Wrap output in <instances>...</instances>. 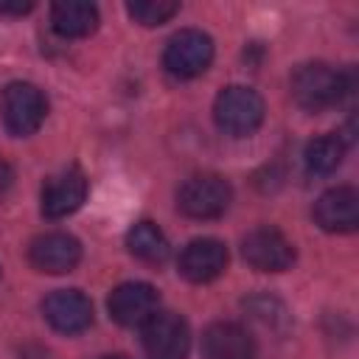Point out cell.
Masks as SVG:
<instances>
[{
    "label": "cell",
    "instance_id": "cell-1",
    "mask_svg": "<svg viewBox=\"0 0 359 359\" xmlns=\"http://www.w3.org/2000/svg\"><path fill=\"white\" fill-rule=\"evenodd\" d=\"M351 79L342 70H334L323 62H309L300 65L292 73V98L311 112L328 109L342 101L345 93H351Z\"/></svg>",
    "mask_w": 359,
    "mask_h": 359
},
{
    "label": "cell",
    "instance_id": "cell-2",
    "mask_svg": "<svg viewBox=\"0 0 359 359\" xmlns=\"http://www.w3.org/2000/svg\"><path fill=\"white\" fill-rule=\"evenodd\" d=\"M213 121L230 137H247L264 123V98L252 87L230 84L213 101Z\"/></svg>",
    "mask_w": 359,
    "mask_h": 359
},
{
    "label": "cell",
    "instance_id": "cell-3",
    "mask_svg": "<svg viewBox=\"0 0 359 359\" xmlns=\"http://www.w3.org/2000/svg\"><path fill=\"white\" fill-rule=\"evenodd\" d=\"M0 112H3L6 129L14 137H28L42 126V121L48 115V101L36 84L11 81V84H6V90L0 95Z\"/></svg>",
    "mask_w": 359,
    "mask_h": 359
},
{
    "label": "cell",
    "instance_id": "cell-4",
    "mask_svg": "<svg viewBox=\"0 0 359 359\" xmlns=\"http://www.w3.org/2000/svg\"><path fill=\"white\" fill-rule=\"evenodd\" d=\"M233 188L219 174L188 177L177 191V208L191 219H216L230 208Z\"/></svg>",
    "mask_w": 359,
    "mask_h": 359
},
{
    "label": "cell",
    "instance_id": "cell-5",
    "mask_svg": "<svg viewBox=\"0 0 359 359\" xmlns=\"http://www.w3.org/2000/svg\"><path fill=\"white\" fill-rule=\"evenodd\" d=\"M210 62H213V39L199 28L177 31L163 50V65L177 79L202 76L210 67Z\"/></svg>",
    "mask_w": 359,
    "mask_h": 359
},
{
    "label": "cell",
    "instance_id": "cell-6",
    "mask_svg": "<svg viewBox=\"0 0 359 359\" xmlns=\"http://www.w3.org/2000/svg\"><path fill=\"white\" fill-rule=\"evenodd\" d=\"M143 351L149 359H185L191 351V328L174 311H154L143 323Z\"/></svg>",
    "mask_w": 359,
    "mask_h": 359
},
{
    "label": "cell",
    "instance_id": "cell-7",
    "mask_svg": "<svg viewBox=\"0 0 359 359\" xmlns=\"http://www.w3.org/2000/svg\"><path fill=\"white\" fill-rule=\"evenodd\" d=\"M244 261L258 272H283L294 261L292 241L275 227H255L241 241Z\"/></svg>",
    "mask_w": 359,
    "mask_h": 359
},
{
    "label": "cell",
    "instance_id": "cell-8",
    "mask_svg": "<svg viewBox=\"0 0 359 359\" xmlns=\"http://www.w3.org/2000/svg\"><path fill=\"white\" fill-rule=\"evenodd\" d=\"M87 199V177L81 168L70 165L53 177L45 180L42 185V216L48 219H65L73 210L81 208V202Z\"/></svg>",
    "mask_w": 359,
    "mask_h": 359
},
{
    "label": "cell",
    "instance_id": "cell-9",
    "mask_svg": "<svg viewBox=\"0 0 359 359\" xmlns=\"http://www.w3.org/2000/svg\"><path fill=\"white\" fill-rule=\"evenodd\" d=\"M28 261L48 275H65L81 261V244L70 233H45L36 236L28 247Z\"/></svg>",
    "mask_w": 359,
    "mask_h": 359
},
{
    "label": "cell",
    "instance_id": "cell-10",
    "mask_svg": "<svg viewBox=\"0 0 359 359\" xmlns=\"http://www.w3.org/2000/svg\"><path fill=\"white\" fill-rule=\"evenodd\" d=\"M45 320L62 334H79L93 323V303L79 289H56L42 303Z\"/></svg>",
    "mask_w": 359,
    "mask_h": 359
},
{
    "label": "cell",
    "instance_id": "cell-11",
    "mask_svg": "<svg viewBox=\"0 0 359 359\" xmlns=\"http://www.w3.org/2000/svg\"><path fill=\"white\" fill-rule=\"evenodd\" d=\"M157 289L143 280H129L112 289L107 309L115 323L121 325H143L157 311Z\"/></svg>",
    "mask_w": 359,
    "mask_h": 359
},
{
    "label": "cell",
    "instance_id": "cell-12",
    "mask_svg": "<svg viewBox=\"0 0 359 359\" xmlns=\"http://www.w3.org/2000/svg\"><path fill=\"white\" fill-rule=\"evenodd\" d=\"M314 222L325 233H353L359 224V194L351 185H337L314 202Z\"/></svg>",
    "mask_w": 359,
    "mask_h": 359
},
{
    "label": "cell",
    "instance_id": "cell-13",
    "mask_svg": "<svg viewBox=\"0 0 359 359\" xmlns=\"http://www.w3.org/2000/svg\"><path fill=\"white\" fill-rule=\"evenodd\" d=\"M227 269V247L219 238H194L180 252V275L191 283H208Z\"/></svg>",
    "mask_w": 359,
    "mask_h": 359
},
{
    "label": "cell",
    "instance_id": "cell-14",
    "mask_svg": "<svg viewBox=\"0 0 359 359\" xmlns=\"http://www.w3.org/2000/svg\"><path fill=\"white\" fill-rule=\"evenodd\" d=\"M205 359H255V339L238 323H213L202 334Z\"/></svg>",
    "mask_w": 359,
    "mask_h": 359
},
{
    "label": "cell",
    "instance_id": "cell-15",
    "mask_svg": "<svg viewBox=\"0 0 359 359\" xmlns=\"http://www.w3.org/2000/svg\"><path fill=\"white\" fill-rule=\"evenodd\" d=\"M50 22H53L56 34H62L67 39H79V36H87L98 28V8L93 3H84V0L53 3Z\"/></svg>",
    "mask_w": 359,
    "mask_h": 359
},
{
    "label": "cell",
    "instance_id": "cell-16",
    "mask_svg": "<svg viewBox=\"0 0 359 359\" xmlns=\"http://www.w3.org/2000/svg\"><path fill=\"white\" fill-rule=\"evenodd\" d=\"M126 247H129V252L135 258H140L146 264H163L168 258V252H171L165 233L151 222H137L126 233Z\"/></svg>",
    "mask_w": 359,
    "mask_h": 359
},
{
    "label": "cell",
    "instance_id": "cell-17",
    "mask_svg": "<svg viewBox=\"0 0 359 359\" xmlns=\"http://www.w3.org/2000/svg\"><path fill=\"white\" fill-rule=\"evenodd\" d=\"M342 157H345V140L339 135H320L303 151L309 174H320V177L334 174L342 165Z\"/></svg>",
    "mask_w": 359,
    "mask_h": 359
},
{
    "label": "cell",
    "instance_id": "cell-18",
    "mask_svg": "<svg viewBox=\"0 0 359 359\" xmlns=\"http://www.w3.org/2000/svg\"><path fill=\"white\" fill-rule=\"evenodd\" d=\"M126 11L140 25H163L180 11V3H174V0H135L126 6Z\"/></svg>",
    "mask_w": 359,
    "mask_h": 359
},
{
    "label": "cell",
    "instance_id": "cell-19",
    "mask_svg": "<svg viewBox=\"0 0 359 359\" xmlns=\"http://www.w3.org/2000/svg\"><path fill=\"white\" fill-rule=\"evenodd\" d=\"M11 182H14V168L8 165V160H6V157H0V196L11 188Z\"/></svg>",
    "mask_w": 359,
    "mask_h": 359
},
{
    "label": "cell",
    "instance_id": "cell-20",
    "mask_svg": "<svg viewBox=\"0 0 359 359\" xmlns=\"http://www.w3.org/2000/svg\"><path fill=\"white\" fill-rule=\"evenodd\" d=\"M31 8L34 3H0V14H25Z\"/></svg>",
    "mask_w": 359,
    "mask_h": 359
},
{
    "label": "cell",
    "instance_id": "cell-21",
    "mask_svg": "<svg viewBox=\"0 0 359 359\" xmlns=\"http://www.w3.org/2000/svg\"><path fill=\"white\" fill-rule=\"evenodd\" d=\"M101 359H129V356H123V353H112V356H101Z\"/></svg>",
    "mask_w": 359,
    "mask_h": 359
}]
</instances>
